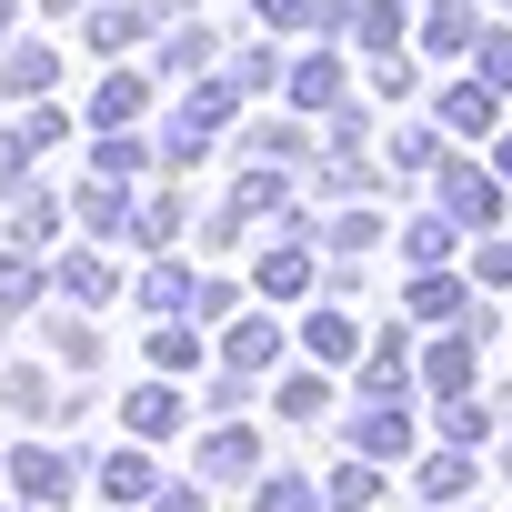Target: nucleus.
I'll return each instance as SVG.
<instances>
[{
    "instance_id": "1",
    "label": "nucleus",
    "mask_w": 512,
    "mask_h": 512,
    "mask_svg": "<svg viewBox=\"0 0 512 512\" xmlns=\"http://www.w3.org/2000/svg\"><path fill=\"white\" fill-rule=\"evenodd\" d=\"M442 201H452V221H502V191H492L472 161H452V171H442Z\"/></svg>"
},
{
    "instance_id": "2",
    "label": "nucleus",
    "mask_w": 512,
    "mask_h": 512,
    "mask_svg": "<svg viewBox=\"0 0 512 512\" xmlns=\"http://www.w3.org/2000/svg\"><path fill=\"white\" fill-rule=\"evenodd\" d=\"M201 472L241 482V472H251V432H211V442H201Z\"/></svg>"
},
{
    "instance_id": "3",
    "label": "nucleus",
    "mask_w": 512,
    "mask_h": 512,
    "mask_svg": "<svg viewBox=\"0 0 512 512\" xmlns=\"http://www.w3.org/2000/svg\"><path fill=\"white\" fill-rule=\"evenodd\" d=\"M101 492H121V502H141V492H151V462H141V452H111V472H101Z\"/></svg>"
},
{
    "instance_id": "4",
    "label": "nucleus",
    "mask_w": 512,
    "mask_h": 512,
    "mask_svg": "<svg viewBox=\"0 0 512 512\" xmlns=\"http://www.w3.org/2000/svg\"><path fill=\"white\" fill-rule=\"evenodd\" d=\"M61 482H71V472H61V452H21V492H41V502H51Z\"/></svg>"
},
{
    "instance_id": "5",
    "label": "nucleus",
    "mask_w": 512,
    "mask_h": 512,
    "mask_svg": "<svg viewBox=\"0 0 512 512\" xmlns=\"http://www.w3.org/2000/svg\"><path fill=\"white\" fill-rule=\"evenodd\" d=\"M262 362H272V332L241 322V332H231V372H262Z\"/></svg>"
},
{
    "instance_id": "6",
    "label": "nucleus",
    "mask_w": 512,
    "mask_h": 512,
    "mask_svg": "<svg viewBox=\"0 0 512 512\" xmlns=\"http://www.w3.org/2000/svg\"><path fill=\"white\" fill-rule=\"evenodd\" d=\"M412 312H422V322H452L462 292H452V282H412Z\"/></svg>"
},
{
    "instance_id": "7",
    "label": "nucleus",
    "mask_w": 512,
    "mask_h": 512,
    "mask_svg": "<svg viewBox=\"0 0 512 512\" xmlns=\"http://www.w3.org/2000/svg\"><path fill=\"white\" fill-rule=\"evenodd\" d=\"M262 282H272V292H302V282H312V262H302V251H272Z\"/></svg>"
},
{
    "instance_id": "8",
    "label": "nucleus",
    "mask_w": 512,
    "mask_h": 512,
    "mask_svg": "<svg viewBox=\"0 0 512 512\" xmlns=\"http://www.w3.org/2000/svg\"><path fill=\"white\" fill-rule=\"evenodd\" d=\"M482 121H492V91H482V81H472V91H452V131H482Z\"/></svg>"
},
{
    "instance_id": "9",
    "label": "nucleus",
    "mask_w": 512,
    "mask_h": 512,
    "mask_svg": "<svg viewBox=\"0 0 512 512\" xmlns=\"http://www.w3.org/2000/svg\"><path fill=\"white\" fill-rule=\"evenodd\" d=\"M312 352H322V362H342V352H352V322H342V312H322V322H312Z\"/></svg>"
},
{
    "instance_id": "10",
    "label": "nucleus",
    "mask_w": 512,
    "mask_h": 512,
    "mask_svg": "<svg viewBox=\"0 0 512 512\" xmlns=\"http://www.w3.org/2000/svg\"><path fill=\"white\" fill-rule=\"evenodd\" d=\"M462 372H472V352H462V342H442V352H432V382H442V392H462Z\"/></svg>"
},
{
    "instance_id": "11",
    "label": "nucleus",
    "mask_w": 512,
    "mask_h": 512,
    "mask_svg": "<svg viewBox=\"0 0 512 512\" xmlns=\"http://www.w3.org/2000/svg\"><path fill=\"white\" fill-rule=\"evenodd\" d=\"M131 422L141 432H171V392H131Z\"/></svg>"
},
{
    "instance_id": "12",
    "label": "nucleus",
    "mask_w": 512,
    "mask_h": 512,
    "mask_svg": "<svg viewBox=\"0 0 512 512\" xmlns=\"http://www.w3.org/2000/svg\"><path fill=\"white\" fill-rule=\"evenodd\" d=\"M482 81H492V91L512 81V41H482Z\"/></svg>"
},
{
    "instance_id": "13",
    "label": "nucleus",
    "mask_w": 512,
    "mask_h": 512,
    "mask_svg": "<svg viewBox=\"0 0 512 512\" xmlns=\"http://www.w3.org/2000/svg\"><path fill=\"white\" fill-rule=\"evenodd\" d=\"M502 171H512V141H502Z\"/></svg>"
}]
</instances>
